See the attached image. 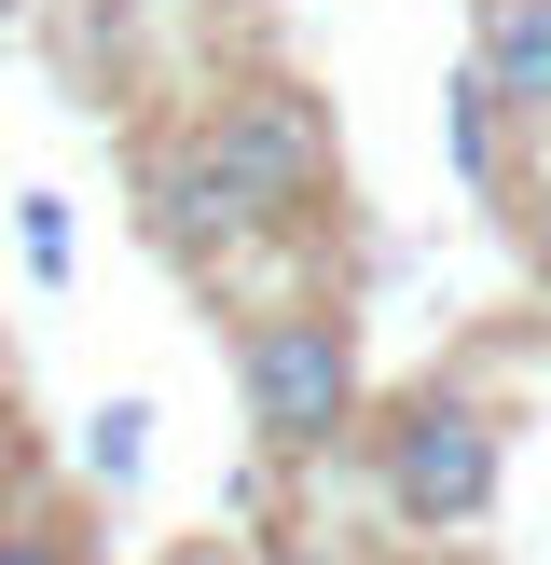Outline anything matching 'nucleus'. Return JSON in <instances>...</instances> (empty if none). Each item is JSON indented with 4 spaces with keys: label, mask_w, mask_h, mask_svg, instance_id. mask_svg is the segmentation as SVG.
I'll use <instances>...</instances> for the list:
<instances>
[{
    "label": "nucleus",
    "mask_w": 551,
    "mask_h": 565,
    "mask_svg": "<svg viewBox=\"0 0 551 565\" xmlns=\"http://www.w3.org/2000/svg\"><path fill=\"white\" fill-rule=\"evenodd\" d=\"M468 83H483V110L551 125V0H483V28H468Z\"/></svg>",
    "instance_id": "39448f33"
},
{
    "label": "nucleus",
    "mask_w": 551,
    "mask_h": 565,
    "mask_svg": "<svg viewBox=\"0 0 551 565\" xmlns=\"http://www.w3.org/2000/svg\"><path fill=\"white\" fill-rule=\"evenodd\" d=\"M496 469H510V441H496V414L468 401V386H413V401L372 428V483H386V511H400L413 539L483 524L496 511Z\"/></svg>",
    "instance_id": "f03ea898"
},
{
    "label": "nucleus",
    "mask_w": 551,
    "mask_h": 565,
    "mask_svg": "<svg viewBox=\"0 0 551 565\" xmlns=\"http://www.w3.org/2000/svg\"><path fill=\"white\" fill-rule=\"evenodd\" d=\"M138 193H152V235L180 248V263H207V248L262 235V193H248L235 166L207 152V138H180V152H152V166H138Z\"/></svg>",
    "instance_id": "20e7f679"
},
{
    "label": "nucleus",
    "mask_w": 551,
    "mask_h": 565,
    "mask_svg": "<svg viewBox=\"0 0 551 565\" xmlns=\"http://www.w3.org/2000/svg\"><path fill=\"white\" fill-rule=\"evenodd\" d=\"M538 276H551V221H538Z\"/></svg>",
    "instance_id": "0eeeda50"
},
{
    "label": "nucleus",
    "mask_w": 551,
    "mask_h": 565,
    "mask_svg": "<svg viewBox=\"0 0 551 565\" xmlns=\"http://www.w3.org/2000/svg\"><path fill=\"white\" fill-rule=\"evenodd\" d=\"M0 565H83L69 539H42V524H0Z\"/></svg>",
    "instance_id": "423d86ee"
},
{
    "label": "nucleus",
    "mask_w": 551,
    "mask_h": 565,
    "mask_svg": "<svg viewBox=\"0 0 551 565\" xmlns=\"http://www.w3.org/2000/svg\"><path fill=\"white\" fill-rule=\"evenodd\" d=\"M193 138H207V152L262 193V221H303V207L331 193V125H317V97H303V83H248V97H220Z\"/></svg>",
    "instance_id": "7ed1b4c3"
},
{
    "label": "nucleus",
    "mask_w": 551,
    "mask_h": 565,
    "mask_svg": "<svg viewBox=\"0 0 551 565\" xmlns=\"http://www.w3.org/2000/svg\"><path fill=\"white\" fill-rule=\"evenodd\" d=\"M235 386H248L262 456H331L358 428V331L331 303H262L235 331Z\"/></svg>",
    "instance_id": "f257e3e1"
}]
</instances>
